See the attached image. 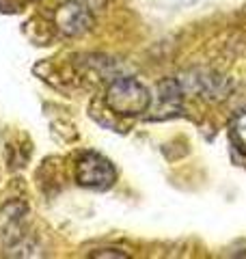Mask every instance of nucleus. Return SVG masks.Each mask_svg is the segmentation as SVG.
Here are the masks:
<instances>
[{"mask_svg": "<svg viewBox=\"0 0 246 259\" xmlns=\"http://www.w3.org/2000/svg\"><path fill=\"white\" fill-rule=\"evenodd\" d=\"M182 87V93H194L199 97H210V100H225L231 84L227 78L212 74V71H196V74H188V78L177 80Z\"/></svg>", "mask_w": 246, "mask_h": 259, "instance_id": "20e7f679", "label": "nucleus"}, {"mask_svg": "<svg viewBox=\"0 0 246 259\" xmlns=\"http://www.w3.org/2000/svg\"><path fill=\"white\" fill-rule=\"evenodd\" d=\"M91 257H112V259H126L128 253H121V250H114V248H104V250H95V253H91Z\"/></svg>", "mask_w": 246, "mask_h": 259, "instance_id": "0eeeda50", "label": "nucleus"}, {"mask_svg": "<svg viewBox=\"0 0 246 259\" xmlns=\"http://www.w3.org/2000/svg\"><path fill=\"white\" fill-rule=\"evenodd\" d=\"M229 139L233 147L246 156V108L237 110L229 121Z\"/></svg>", "mask_w": 246, "mask_h": 259, "instance_id": "423d86ee", "label": "nucleus"}, {"mask_svg": "<svg viewBox=\"0 0 246 259\" xmlns=\"http://www.w3.org/2000/svg\"><path fill=\"white\" fill-rule=\"evenodd\" d=\"M106 106L114 115L138 117L151 106V93L141 80L123 76L112 80L108 89H106Z\"/></svg>", "mask_w": 246, "mask_h": 259, "instance_id": "f257e3e1", "label": "nucleus"}, {"mask_svg": "<svg viewBox=\"0 0 246 259\" xmlns=\"http://www.w3.org/2000/svg\"><path fill=\"white\" fill-rule=\"evenodd\" d=\"M24 214H26V205H22V203H9L0 212V236H5V238L9 236L11 244L22 238L20 227L24 221Z\"/></svg>", "mask_w": 246, "mask_h": 259, "instance_id": "39448f33", "label": "nucleus"}, {"mask_svg": "<svg viewBox=\"0 0 246 259\" xmlns=\"http://www.w3.org/2000/svg\"><path fill=\"white\" fill-rule=\"evenodd\" d=\"M93 13L80 0H67L54 13V26L65 37H80L93 28Z\"/></svg>", "mask_w": 246, "mask_h": 259, "instance_id": "7ed1b4c3", "label": "nucleus"}, {"mask_svg": "<svg viewBox=\"0 0 246 259\" xmlns=\"http://www.w3.org/2000/svg\"><path fill=\"white\" fill-rule=\"evenodd\" d=\"M117 180V171L110 164V160H106L100 153H82L76 162V182L82 188L91 190H106L110 188Z\"/></svg>", "mask_w": 246, "mask_h": 259, "instance_id": "f03ea898", "label": "nucleus"}]
</instances>
